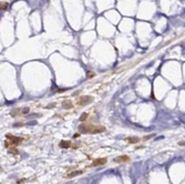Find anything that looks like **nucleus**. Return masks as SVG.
<instances>
[{
    "label": "nucleus",
    "instance_id": "1",
    "mask_svg": "<svg viewBox=\"0 0 185 184\" xmlns=\"http://www.w3.org/2000/svg\"><path fill=\"white\" fill-rule=\"evenodd\" d=\"M79 131L82 133H101L105 131L104 126H96L92 124H81L79 125Z\"/></svg>",
    "mask_w": 185,
    "mask_h": 184
},
{
    "label": "nucleus",
    "instance_id": "2",
    "mask_svg": "<svg viewBox=\"0 0 185 184\" xmlns=\"http://www.w3.org/2000/svg\"><path fill=\"white\" fill-rule=\"evenodd\" d=\"M6 138L9 140L11 143H9V142H5V146L6 148H10V145H13V146H17V145H19L20 143H21L23 141V139L22 138H18V136H13L11 134H7L6 135Z\"/></svg>",
    "mask_w": 185,
    "mask_h": 184
},
{
    "label": "nucleus",
    "instance_id": "3",
    "mask_svg": "<svg viewBox=\"0 0 185 184\" xmlns=\"http://www.w3.org/2000/svg\"><path fill=\"white\" fill-rule=\"evenodd\" d=\"M92 101H93V96H91V95H82V96H80V98L78 99L77 104L80 105V106H84V105L90 104Z\"/></svg>",
    "mask_w": 185,
    "mask_h": 184
},
{
    "label": "nucleus",
    "instance_id": "4",
    "mask_svg": "<svg viewBox=\"0 0 185 184\" xmlns=\"http://www.w3.org/2000/svg\"><path fill=\"white\" fill-rule=\"evenodd\" d=\"M107 162V159L106 158H99V159H95L93 160L92 164L90 165L92 168V166H99V165H104L105 163Z\"/></svg>",
    "mask_w": 185,
    "mask_h": 184
},
{
    "label": "nucleus",
    "instance_id": "5",
    "mask_svg": "<svg viewBox=\"0 0 185 184\" xmlns=\"http://www.w3.org/2000/svg\"><path fill=\"white\" fill-rule=\"evenodd\" d=\"M129 161H130V156H127V155H120L114 159V162L115 163H125Z\"/></svg>",
    "mask_w": 185,
    "mask_h": 184
},
{
    "label": "nucleus",
    "instance_id": "6",
    "mask_svg": "<svg viewBox=\"0 0 185 184\" xmlns=\"http://www.w3.org/2000/svg\"><path fill=\"white\" fill-rule=\"evenodd\" d=\"M59 146L60 148H62V149H69V148H71V142L66 141V140H62V141H60Z\"/></svg>",
    "mask_w": 185,
    "mask_h": 184
},
{
    "label": "nucleus",
    "instance_id": "7",
    "mask_svg": "<svg viewBox=\"0 0 185 184\" xmlns=\"http://www.w3.org/2000/svg\"><path fill=\"white\" fill-rule=\"evenodd\" d=\"M83 171L82 170H78V171H73L71 173H69V174H67L66 175V178H68V179H72V178H74V176H78L80 174H82Z\"/></svg>",
    "mask_w": 185,
    "mask_h": 184
},
{
    "label": "nucleus",
    "instance_id": "8",
    "mask_svg": "<svg viewBox=\"0 0 185 184\" xmlns=\"http://www.w3.org/2000/svg\"><path fill=\"white\" fill-rule=\"evenodd\" d=\"M62 108L63 109H72L73 108V103L70 100H66L62 102Z\"/></svg>",
    "mask_w": 185,
    "mask_h": 184
},
{
    "label": "nucleus",
    "instance_id": "9",
    "mask_svg": "<svg viewBox=\"0 0 185 184\" xmlns=\"http://www.w3.org/2000/svg\"><path fill=\"white\" fill-rule=\"evenodd\" d=\"M8 8V3L7 2H1L0 3V10H7Z\"/></svg>",
    "mask_w": 185,
    "mask_h": 184
},
{
    "label": "nucleus",
    "instance_id": "10",
    "mask_svg": "<svg viewBox=\"0 0 185 184\" xmlns=\"http://www.w3.org/2000/svg\"><path fill=\"white\" fill-rule=\"evenodd\" d=\"M127 141H129L130 143H136V142H139L140 140H139V138H129V139H126Z\"/></svg>",
    "mask_w": 185,
    "mask_h": 184
},
{
    "label": "nucleus",
    "instance_id": "11",
    "mask_svg": "<svg viewBox=\"0 0 185 184\" xmlns=\"http://www.w3.org/2000/svg\"><path fill=\"white\" fill-rule=\"evenodd\" d=\"M86 118H88V113H85V112H84V113H82V115L80 116V121H81V122L85 121Z\"/></svg>",
    "mask_w": 185,
    "mask_h": 184
},
{
    "label": "nucleus",
    "instance_id": "12",
    "mask_svg": "<svg viewBox=\"0 0 185 184\" xmlns=\"http://www.w3.org/2000/svg\"><path fill=\"white\" fill-rule=\"evenodd\" d=\"M154 136V134H151V135H147V136H145V138H144L143 140H150L151 138H153Z\"/></svg>",
    "mask_w": 185,
    "mask_h": 184
},
{
    "label": "nucleus",
    "instance_id": "13",
    "mask_svg": "<svg viewBox=\"0 0 185 184\" xmlns=\"http://www.w3.org/2000/svg\"><path fill=\"white\" fill-rule=\"evenodd\" d=\"M179 144H180L181 146H184V144H185V142H184V140H183V141H182V142H180V143H179Z\"/></svg>",
    "mask_w": 185,
    "mask_h": 184
},
{
    "label": "nucleus",
    "instance_id": "14",
    "mask_svg": "<svg viewBox=\"0 0 185 184\" xmlns=\"http://www.w3.org/2000/svg\"><path fill=\"white\" fill-rule=\"evenodd\" d=\"M79 136H80V134H79V133H75V134L73 135V138H75V139H77V138H79Z\"/></svg>",
    "mask_w": 185,
    "mask_h": 184
}]
</instances>
